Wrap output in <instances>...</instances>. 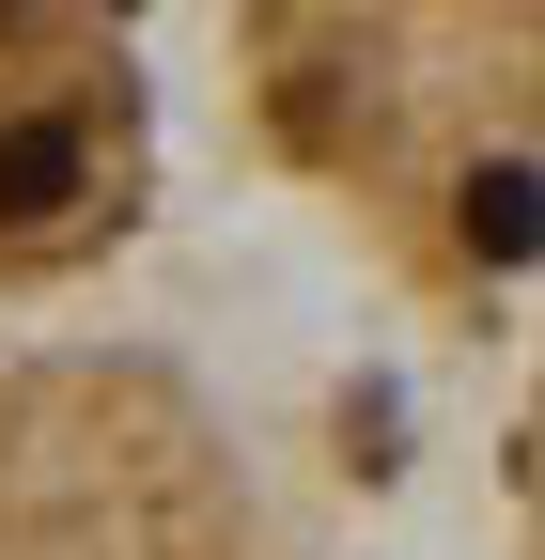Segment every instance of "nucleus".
<instances>
[{"label": "nucleus", "instance_id": "nucleus-1", "mask_svg": "<svg viewBox=\"0 0 545 560\" xmlns=\"http://www.w3.org/2000/svg\"><path fill=\"white\" fill-rule=\"evenodd\" d=\"M250 62L281 156L421 296L484 312L545 249V125H530L545 16H250Z\"/></svg>", "mask_w": 545, "mask_h": 560}, {"label": "nucleus", "instance_id": "nucleus-2", "mask_svg": "<svg viewBox=\"0 0 545 560\" xmlns=\"http://www.w3.org/2000/svg\"><path fill=\"white\" fill-rule=\"evenodd\" d=\"M0 560H250V482L187 359L0 327Z\"/></svg>", "mask_w": 545, "mask_h": 560}, {"label": "nucleus", "instance_id": "nucleus-3", "mask_svg": "<svg viewBox=\"0 0 545 560\" xmlns=\"http://www.w3.org/2000/svg\"><path fill=\"white\" fill-rule=\"evenodd\" d=\"M156 202L141 47L109 16H0V296L94 280Z\"/></svg>", "mask_w": 545, "mask_h": 560}, {"label": "nucleus", "instance_id": "nucleus-4", "mask_svg": "<svg viewBox=\"0 0 545 560\" xmlns=\"http://www.w3.org/2000/svg\"><path fill=\"white\" fill-rule=\"evenodd\" d=\"M514 560H545V374H530V420H514Z\"/></svg>", "mask_w": 545, "mask_h": 560}]
</instances>
